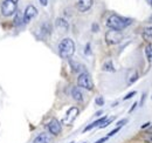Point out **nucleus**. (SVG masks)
<instances>
[{"label": "nucleus", "instance_id": "nucleus-1", "mask_svg": "<svg viewBox=\"0 0 152 143\" xmlns=\"http://www.w3.org/2000/svg\"><path fill=\"white\" fill-rule=\"evenodd\" d=\"M132 24V20L129 18H124V17H121V15H117V14H113L110 15L108 20H107V26L110 28V29H114V31H122L124 28H126L128 26H130Z\"/></svg>", "mask_w": 152, "mask_h": 143}, {"label": "nucleus", "instance_id": "nucleus-2", "mask_svg": "<svg viewBox=\"0 0 152 143\" xmlns=\"http://www.w3.org/2000/svg\"><path fill=\"white\" fill-rule=\"evenodd\" d=\"M75 53V43L72 39L66 38L58 43V54L62 59H69Z\"/></svg>", "mask_w": 152, "mask_h": 143}, {"label": "nucleus", "instance_id": "nucleus-3", "mask_svg": "<svg viewBox=\"0 0 152 143\" xmlns=\"http://www.w3.org/2000/svg\"><path fill=\"white\" fill-rule=\"evenodd\" d=\"M18 0H4L1 4V13L5 17H11L17 12Z\"/></svg>", "mask_w": 152, "mask_h": 143}, {"label": "nucleus", "instance_id": "nucleus-4", "mask_svg": "<svg viewBox=\"0 0 152 143\" xmlns=\"http://www.w3.org/2000/svg\"><path fill=\"white\" fill-rule=\"evenodd\" d=\"M77 85H78V87L84 88V89L87 90L94 89V82L91 80V76L88 73H86V72H83V73H81L78 75V77H77Z\"/></svg>", "mask_w": 152, "mask_h": 143}, {"label": "nucleus", "instance_id": "nucleus-5", "mask_svg": "<svg viewBox=\"0 0 152 143\" xmlns=\"http://www.w3.org/2000/svg\"><path fill=\"white\" fill-rule=\"evenodd\" d=\"M123 40V34L122 32L119 31H114V29H110L105 33V41L108 45H116V43H119L121 41Z\"/></svg>", "mask_w": 152, "mask_h": 143}, {"label": "nucleus", "instance_id": "nucleus-6", "mask_svg": "<svg viewBox=\"0 0 152 143\" xmlns=\"http://www.w3.org/2000/svg\"><path fill=\"white\" fill-rule=\"evenodd\" d=\"M78 113H80L78 108L72 107L68 111H67V114H66L64 119L62 120V123H63V125H70L74 121H75V119L77 117V115H78Z\"/></svg>", "mask_w": 152, "mask_h": 143}, {"label": "nucleus", "instance_id": "nucleus-7", "mask_svg": "<svg viewBox=\"0 0 152 143\" xmlns=\"http://www.w3.org/2000/svg\"><path fill=\"white\" fill-rule=\"evenodd\" d=\"M37 15H38V10H37V7L33 6V5L27 6L26 10H25V12H23V22H25V24H28L31 20H33Z\"/></svg>", "mask_w": 152, "mask_h": 143}, {"label": "nucleus", "instance_id": "nucleus-8", "mask_svg": "<svg viewBox=\"0 0 152 143\" xmlns=\"http://www.w3.org/2000/svg\"><path fill=\"white\" fill-rule=\"evenodd\" d=\"M47 129H48V131H49L52 135L57 136V135L61 133L62 127H61V123L57 121L56 119H52V120L48 122V125H47Z\"/></svg>", "mask_w": 152, "mask_h": 143}, {"label": "nucleus", "instance_id": "nucleus-9", "mask_svg": "<svg viewBox=\"0 0 152 143\" xmlns=\"http://www.w3.org/2000/svg\"><path fill=\"white\" fill-rule=\"evenodd\" d=\"M93 0H78V2H77V5H76V7H77V10L80 11V12H87L88 10H90L91 8V6H93Z\"/></svg>", "mask_w": 152, "mask_h": 143}, {"label": "nucleus", "instance_id": "nucleus-10", "mask_svg": "<svg viewBox=\"0 0 152 143\" xmlns=\"http://www.w3.org/2000/svg\"><path fill=\"white\" fill-rule=\"evenodd\" d=\"M33 143H53V142H52V137L48 134L41 133V134H39L38 136L34 139Z\"/></svg>", "mask_w": 152, "mask_h": 143}, {"label": "nucleus", "instance_id": "nucleus-11", "mask_svg": "<svg viewBox=\"0 0 152 143\" xmlns=\"http://www.w3.org/2000/svg\"><path fill=\"white\" fill-rule=\"evenodd\" d=\"M55 25H56L57 28L61 29L62 32H67V31L69 29V24H68V21L64 20V19H62V18H57Z\"/></svg>", "mask_w": 152, "mask_h": 143}, {"label": "nucleus", "instance_id": "nucleus-12", "mask_svg": "<svg viewBox=\"0 0 152 143\" xmlns=\"http://www.w3.org/2000/svg\"><path fill=\"white\" fill-rule=\"evenodd\" d=\"M72 96L75 101H78V102H81L83 100V94H82V91L80 90L78 87H74L72 89Z\"/></svg>", "mask_w": 152, "mask_h": 143}, {"label": "nucleus", "instance_id": "nucleus-13", "mask_svg": "<svg viewBox=\"0 0 152 143\" xmlns=\"http://www.w3.org/2000/svg\"><path fill=\"white\" fill-rule=\"evenodd\" d=\"M107 119H108L107 116H103L102 119H98L97 121H95V122H93L91 125H87V127L84 128V130H83V131L86 133V131H88V130H91V129H93V128H95V127H99V125H102V123H103V122H104V121H105Z\"/></svg>", "mask_w": 152, "mask_h": 143}, {"label": "nucleus", "instance_id": "nucleus-14", "mask_svg": "<svg viewBox=\"0 0 152 143\" xmlns=\"http://www.w3.org/2000/svg\"><path fill=\"white\" fill-rule=\"evenodd\" d=\"M22 22H23V14H22L20 11H17V12H15V15H14L13 24H14L15 26H20Z\"/></svg>", "mask_w": 152, "mask_h": 143}, {"label": "nucleus", "instance_id": "nucleus-15", "mask_svg": "<svg viewBox=\"0 0 152 143\" xmlns=\"http://www.w3.org/2000/svg\"><path fill=\"white\" fill-rule=\"evenodd\" d=\"M143 38L146 41H152V27H146L143 31Z\"/></svg>", "mask_w": 152, "mask_h": 143}, {"label": "nucleus", "instance_id": "nucleus-16", "mask_svg": "<svg viewBox=\"0 0 152 143\" xmlns=\"http://www.w3.org/2000/svg\"><path fill=\"white\" fill-rule=\"evenodd\" d=\"M145 54H146V59L149 62L152 61V46L151 45H148L146 48H145Z\"/></svg>", "mask_w": 152, "mask_h": 143}, {"label": "nucleus", "instance_id": "nucleus-17", "mask_svg": "<svg viewBox=\"0 0 152 143\" xmlns=\"http://www.w3.org/2000/svg\"><path fill=\"white\" fill-rule=\"evenodd\" d=\"M103 69L107 72H115V68H114V66H113V62H111V61L105 62L104 66H103Z\"/></svg>", "mask_w": 152, "mask_h": 143}, {"label": "nucleus", "instance_id": "nucleus-18", "mask_svg": "<svg viewBox=\"0 0 152 143\" xmlns=\"http://www.w3.org/2000/svg\"><path fill=\"white\" fill-rule=\"evenodd\" d=\"M70 65H72V67H73V71H74V72H80V69L82 68V66H81L80 63H77V62H74V61H70Z\"/></svg>", "mask_w": 152, "mask_h": 143}, {"label": "nucleus", "instance_id": "nucleus-19", "mask_svg": "<svg viewBox=\"0 0 152 143\" xmlns=\"http://www.w3.org/2000/svg\"><path fill=\"white\" fill-rule=\"evenodd\" d=\"M113 121H114V117H111V119H107V120H105V121H104L102 125H99V128H105V127H108V125H110Z\"/></svg>", "mask_w": 152, "mask_h": 143}, {"label": "nucleus", "instance_id": "nucleus-20", "mask_svg": "<svg viewBox=\"0 0 152 143\" xmlns=\"http://www.w3.org/2000/svg\"><path fill=\"white\" fill-rule=\"evenodd\" d=\"M95 102L97 106H103V105H104V99H103V96H98V97H96Z\"/></svg>", "mask_w": 152, "mask_h": 143}, {"label": "nucleus", "instance_id": "nucleus-21", "mask_svg": "<svg viewBox=\"0 0 152 143\" xmlns=\"http://www.w3.org/2000/svg\"><path fill=\"white\" fill-rule=\"evenodd\" d=\"M144 140H145L146 143H152V133H148V134L145 135Z\"/></svg>", "mask_w": 152, "mask_h": 143}, {"label": "nucleus", "instance_id": "nucleus-22", "mask_svg": "<svg viewBox=\"0 0 152 143\" xmlns=\"http://www.w3.org/2000/svg\"><path fill=\"white\" fill-rule=\"evenodd\" d=\"M119 130H121V127H116L114 130H111V131L108 134V137H111V136H114L115 134H116V133H118Z\"/></svg>", "mask_w": 152, "mask_h": 143}, {"label": "nucleus", "instance_id": "nucleus-23", "mask_svg": "<svg viewBox=\"0 0 152 143\" xmlns=\"http://www.w3.org/2000/svg\"><path fill=\"white\" fill-rule=\"evenodd\" d=\"M137 79H138V74H137V72H134V74L131 76V79L129 80V83H130V85H131V83H133V82H134Z\"/></svg>", "mask_w": 152, "mask_h": 143}, {"label": "nucleus", "instance_id": "nucleus-24", "mask_svg": "<svg viewBox=\"0 0 152 143\" xmlns=\"http://www.w3.org/2000/svg\"><path fill=\"white\" fill-rule=\"evenodd\" d=\"M133 95H136V91H130L129 94H126V95L124 96V100H129V99H131Z\"/></svg>", "mask_w": 152, "mask_h": 143}, {"label": "nucleus", "instance_id": "nucleus-25", "mask_svg": "<svg viewBox=\"0 0 152 143\" xmlns=\"http://www.w3.org/2000/svg\"><path fill=\"white\" fill-rule=\"evenodd\" d=\"M126 122H128V120H126V119H123L122 121H119V122L117 123V127H121V128H122V127H123V125H125Z\"/></svg>", "mask_w": 152, "mask_h": 143}, {"label": "nucleus", "instance_id": "nucleus-26", "mask_svg": "<svg viewBox=\"0 0 152 143\" xmlns=\"http://www.w3.org/2000/svg\"><path fill=\"white\" fill-rule=\"evenodd\" d=\"M107 140H108V136H107V137H102V139H99V140H98V141H96L95 143H104Z\"/></svg>", "mask_w": 152, "mask_h": 143}, {"label": "nucleus", "instance_id": "nucleus-27", "mask_svg": "<svg viewBox=\"0 0 152 143\" xmlns=\"http://www.w3.org/2000/svg\"><path fill=\"white\" fill-rule=\"evenodd\" d=\"M39 1L42 6H47V4H48V0H39Z\"/></svg>", "mask_w": 152, "mask_h": 143}, {"label": "nucleus", "instance_id": "nucleus-28", "mask_svg": "<svg viewBox=\"0 0 152 143\" xmlns=\"http://www.w3.org/2000/svg\"><path fill=\"white\" fill-rule=\"evenodd\" d=\"M151 123L150 122H146V123H144V125H142V129H145V128H148V127H150Z\"/></svg>", "mask_w": 152, "mask_h": 143}, {"label": "nucleus", "instance_id": "nucleus-29", "mask_svg": "<svg viewBox=\"0 0 152 143\" xmlns=\"http://www.w3.org/2000/svg\"><path fill=\"white\" fill-rule=\"evenodd\" d=\"M89 49H90V45L88 43V45H87V47H86V54L90 53V51H89Z\"/></svg>", "mask_w": 152, "mask_h": 143}, {"label": "nucleus", "instance_id": "nucleus-30", "mask_svg": "<svg viewBox=\"0 0 152 143\" xmlns=\"http://www.w3.org/2000/svg\"><path fill=\"white\" fill-rule=\"evenodd\" d=\"M93 28H94V32H97V28H98V27H97V25H94Z\"/></svg>", "mask_w": 152, "mask_h": 143}, {"label": "nucleus", "instance_id": "nucleus-31", "mask_svg": "<svg viewBox=\"0 0 152 143\" xmlns=\"http://www.w3.org/2000/svg\"><path fill=\"white\" fill-rule=\"evenodd\" d=\"M136 106H137V103H133V105H132V108H131V109H130V111H132L133 109H134V108H136Z\"/></svg>", "mask_w": 152, "mask_h": 143}, {"label": "nucleus", "instance_id": "nucleus-32", "mask_svg": "<svg viewBox=\"0 0 152 143\" xmlns=\"http://www.w3.org/2000/svg\"><path fill=\"white\" fill-rule=\"evenodd\" d=\"M150 5L152 6V0H150Z\"/></svg>", "mask_w": 152, "mask_h": 143}, {"label": "nucleus", "instance_id": "nucleus-33", "mask_svg": "<svg viewBox=\"0 0 152 143\" xmlns=\"http://www.w3.org/2000/svg\"><path fill=\"white\" fill-rule=\"evenodd\" d=\"M70 143H74V142H70Z\"/></svg>", "mask_w": 152, "mask_h": 143}]
</instances>
